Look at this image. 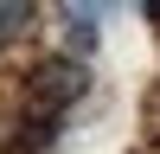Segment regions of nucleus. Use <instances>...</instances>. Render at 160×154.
<instances>
[{"label":"nucleus","mask_w":160,"mask_h":154,"mask_svg":"<svg viewBox=\"0 0 160 154\" xmlns=\"http://www.w3.org/2000/svg\"><path fill=\"white\" fill-rule=\"evenodd\" d=\"M83 96H90V64L64 58V51H58V58H45V64L32 71V103H38L45 116L71 109V103H83Z\"/></svg>","instance_id":"nucleus-1"},{"label":"nucleus","mask_w":160,"mask_h":154,"mask_svg":"<svg viewBox=\"0 0 160 154\" xmlns=\"http://www.w3.org/2000/svg\"><path fill=\"white\" fill-rule=\"evenodd\" d=\"M58 19H64V58H77V64H90L96 58V45H102V7H58Z\"/></svg>","instance_id":"nucleus-2"},{"label":"nucleus","mask_w":160,"mask_h":154,"mask_svg":"<svg viewBox=\"0 0 160 154\" xmlns=\"http://www.w3.org/2000/svg\"><path fill=\"white\" fill-rule=\"evenodd\" d=\"M32 19H38V13L26 7V0H0V45H13V38H19Z\"/></svg>","instance_id":"nucleus-3"},{"label":"nucleus","mask_w":160,"mask_h":154,"mask_svg":"<svg viewBox=\"0 0 160 154\" xmlns=\"http://www.w3.org/2000/svg\"><path fill=\"white\" fill-rule=\"evenodd\" d=\"M141 13H148V19H154V26H160V0H148V7H141Z\"/></svg>","instance_id":"nucleus-4"},{"label":"nucleus","mask_w":160,"mask_h":154,"mask_svg":"<svg viewBox=\"0 0 160 154\" xmlns=\"http://www.w3.org/2000/svg\"><path fill=\"white\" fill-rule=\"evenodd\" d=\"M13 154H26V148H13Z\"/></svg>","instance_id":"nucleus-5"}]
</instances>
